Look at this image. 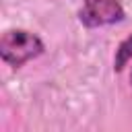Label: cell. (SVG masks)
Instances as JSON below:
<instances>
[{
  "label": "cell",
  "instance_id": "obj_1",
  "mask_svg": "<svg viewBox=\"0 0 132 132\" xmlns=\"http://www.w3.org/2000/svg\"><path fill=\"white\" fill-rule=\"evenodd\" d=\"M45 52L43 39L29 29H6L0 37V58L12 70L23 68L27 62L39 58Z\"/></svg>",
  "mask_w": 132,
  "mask_h": 132
},
{
  "label": "cell",
  "instance_id": "obj_2",
  "mask_svg": "<svg viewBox=\"0 0 132 132\" xmlns=\"http://www.w3.org/2000/svg\"><path fill=\"white\" fill-rule=\"evenodd\" d=\"M124 19L126 10L120 0H82V6L78 8V23L87 29L116 25Z\"/></svg>",
  "mask_w": 132,
  "mask_h": 132
},
{
  "label": "cell",
  "instance_id": "obj_3",
  "mask_svg": "<svg viewBox=\"0 0 132 132\" xmlns=\"http://www.w3.org/2000/svg\"><path fill=\"white\" fill-rule=\"evenodd\" d=\"M132 60V33L120 41V45L116 47V54H113V72H122L128 62Z\"/></svg>",
  "mask_w": 132,
  "mask_h": 132
},
{
  "label": "cell",
  "instance_id": "obj_4",
  "mask_svg": "<svg viewBox=\"0 0 132 132\" xmlns=\"http://www.w3.org/2000/svg\"><path fill=\"white\" fill-rule=\"evenodd\" d=\"M130 82H132V70H130Z\"/></svg>",
  "mask_w": 132,
  "mask_h": 132
}]
</instances>
